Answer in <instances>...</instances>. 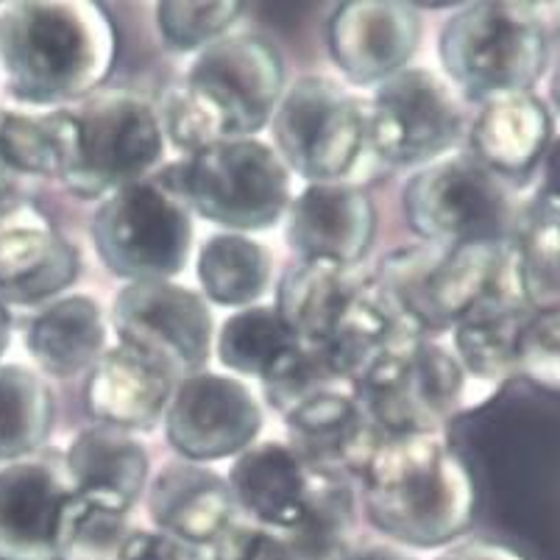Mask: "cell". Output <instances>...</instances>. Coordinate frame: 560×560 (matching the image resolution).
I'll use <instances>...</instances> for the list:
<instances>
[{
	"label": "cell",
	"mask_w": 560,
	"mask_h": 560,
	"mask_svg": "<svg viewBox=\"0 0 560 560\" xmlns=\"http://www.w3.org/2000/svg\"><path fill=\"white\" fill-rule=\"evenodd\" d=\"M117 54L115 18L93 0H25L0 9V79L23 109H65L101 93Z\"/></svg>",
	"instance_id": "obj_1"
},
{
	"label": "cell",
	"mask_w": 560,
	"mask_h": 560,
	"mask_svg": "<svg viewBox=\"0 0 560 560\" xmlns=\"http://www.w3.org/2000/svg\"><path fill=\"white\" fill-rule=\"evenodd\" d=\"M371 527L401 549H446L477 516L468 463L438 432L382 438L360 471Z\"/></svg>",
	"instance_id": "obj_2"
},
{
	"label": "cell",
	"mask_w": 560,
	"mask_h": 560,
	"mask_svg": "<svg viewBox=\"0 0 560 560\" xmlns=\"http://www.w3.org/2000/svg\"><path fill=\"white\" fill-rule=\"evenodd\" d=\"M284 59L257 34L223 37L196 54L190 70L156 109L162 137L179 154L254 137L271 124L284 93Z\"/></svg>",
	"instance_id": "obj_3"
},
{
	"label": "cell",
	"mask_w": 560,
	"mask_h": 560,
	"mask_svg": "<svg viewBox=\"0 0 560 560\" xmlns=\"http://www.w3.org/2000/svg\"><path fill=\"white\" fill-rule=\"evenodd\" d=\"M376 288L416 332H444L482 307L522 302L508 243L401 248L382 259Z\"/></svg>",
	"instance_id": "obj_4"
},
{
	"label": "cell",
	"mask_w": 560,
	"mask_h": 560,
	"mask_svg": "<svg viewBox=\"0 0 560 560\" xmlns=\"http://www.w3.org/2000/svg\"><path fill=\"white\" fill-rule=\"evenodd\" d=\"M549 25L541 9L482 0L457 9L438 34V62L463 98L488 104L533 93L549 62Z\"/></svg>",
	"instance_id": "obj_5"
},
{
	"label": "cell",
	"mask_w": 560,
	"mask_h": 560,
	"mask_svg": "<svg viewBox=\"0 0 560 560\" xmlns=\"http://www.w3.org/2000/svg\"><path fill=\"white\" fill-rule=\"evenodd\" d=\"M192 215L223 232L254 234L284 221L293 176L257 137L221 140L167 167Z\"/></svg>",
	"instance_id": "obj_6"
},
{
	"label": "cell",
	"mask_w": 560,
	"mask_h": 560,
	"mask_svg": "<svg viewBox=\"0 0 560 560\" xmlns=\"http://www.w3.org/2000/svg\"><path fill=\"white\" fill-rule=\"evenodd\" d=\"M90 237L106 271L126 284L176 279L192 254V212L165 167L101 198Z\"/></svg>",
	"instance_id": "obj_7"
},
{
	"label": "cell",
	"mask_w": 560,
	"mask_h": 560,
	"mask_svg": "<svg viewBox=\"0 0 560 560\" xmlns=\"http://www.w3.org/2000/svg\"><path fill=\"white\" fill-rule=\"evenodd\" d=\"M73 124L68 171L59 182L84 201L149 179L165 154L160 115L129 90H101L68 106Z\"/></svg>",
	"instance_id": "obj_8"
},
{
	"label": "cell",
	"mask_w": 560,
	"mask_h": 560,
	"mask_svg": "<svg viewBox=\"0 0 560 560\" xmlns=\"http://www.w3.org/2000/svg\"><path fill=\"white\" fill-rule=\"evenodd\" d=\"M466 371L441 343L405 335L351 382V396L382 438L435 432L457 407Z\"/></svg>",
	"instance_id": "obj_9"
},
{
	"label": "cell",
	"mask_w": 560,
	"mask_h": 560,
	"mask_svg": "<svg viewBox=\"0 0 560 560\" xmlns=\"http://www.w3.org/2000/svg\"><path fill=\"white\" fill-rule=\"evenodd\" d=\"M268 126L271 149L307 185L343 182L365 151V104L327 75L284 86Z\"/></svg>",
	"instance_id": "obj_10"
},
{
	"label": "cell",
	"mask_w": 560,
	"mask_h": 560,
	"mask_svg": "<svg viewBox=\"0 0 560 560\" xmlns=\"http://www.w3.org/2000/svg\"><path fill=\"white\" fill-rule=\"evenodd\" d=\"M401 210L427 246L508 243L513 207L505 182L475 156H444L412 173Z\"/></svg>",
	"instance_id": "obj_11"
},
{
	"label": "cell",
	"mask_w": 560,
	"mask_h": 560,
	"mask_svg": "<svg viewBox=\"0 0 560 560\" xmlns=\"http://www.w3.org/2000/svg\"><path fill=\"white\" fill-rule=\"evenodd\" d=\"M466 131L460 98L444 75L405 68L374 86L365 104V149L382 162L424 167L444 160Z\"/></svg>",
	"instance_id": "obj_12"
},
{
	"label": "cell",
	"mask_w": 560,
	"mask_h": 560,
	"mask_svg": "<svg viewBox=\"0 0 560 560\" xmlns=\"http://www.w3.org/2000/svg\"><path fill=\"white\" fill-rule=\"evenodd\" d=\"M117 343L160 365L173 382L207 369L215 320L207 299L173 279L129 282L112 304Z\"/></svg>",
	"instance_id": "obj_13"
},
{
	"label": "cell",
	"mask_w": 560,
	"mask_h": 560,
	"mask_svg": "<svg viewBox=\"0 0 560 560\" xmlns=\"http://www.w3.org/2000/svg\"><path fill=\"white\" fill-rule=\"evenodd\" d=\"M162 421L173 452L207 466L234 460L257 441L262 407L243 380L203 369L173 385Z\"/></svg>",
	"instance_id": "obj_14"
},
{
	"label": "cell",
	"mask_w": 560,
	"mask_h": 560,
	"mask_svg": "<svg viewBox=\"0 0 560 560\" xmlns=\"http://www.w3.org/2000/svg\"><path fill=\"white\" fill-rule=\"evenodd\" d=\"M424 34L419 9L396 0H351L327 23L332 65L349 84L376 86L410 68Z\"/></svg>",
	"instance_id": "obj_15"
},
{
	"label": "cell",
	"mask_w": 560,
	"mask_h": 560,
	"mask_svg": "<svg viewBox=\"0 0 560 560\" xmlns=\"http://www.w3.org/2000/svg\"><path fill=\"white\" fill-rule=\"evenodd\" d=\"M79 248L32 201L0 207V302L48 304L79 279Z\"/></svg>",
	"instance_id": "obj_16"
},
{
	"label": "cell",
	"mask_w": 560,
	"mask_h": 560,
	"mask_svg": "<svg viewBox=\"0 0 560 560\" xmlns=\"http://www.w3.org/2000/svg\"><path fill=\"white\" fill-rule=\"evenodd\" d=\"M284 237L296 259L358 268L376 237V207L363 187L346 182L307 185L290 198Z\"/></svg>",
	"instance_id": "obj_17"
},
{
	"label": "cell",
	"mask_w": 560,
	"mask_h": 560,
	"mask_svg": "<svg viewBox=\"0 0 560 560\" xmlns=\"http://www.w3.org/2000/svg\"><path fill=\"white\" fill-rule=\"evenodd\" d=\"M73 486L45 457L0 466V560H56L59 518Z\"/></svg>",
	"instance_id": "obj_18"
},
{
	"label": "cell",
	"mask_w": 560,
	"mask_h": 560,
	"mask_svg": "<svg viewBox=\"0 0 560 560\" xmlns=\"http://www.w3.org/2000/svg\"><path fill=\"white\" fill-rule=\"evenodd\" d=\"M288 441L299 460L315 475H360L380 435L354 396L340 388L320 390L284 412Z\"/></svg>",
	"instance_id": "obj_19"
},
{
	"label": "cell",
	"mask_w": 560,
	"mask_h": 560,
	"mask_svg": "<svg viewBox=\"0 0 560 560\" xmlns=\"http://www.w3.org/2000/svg\"><path fill=\"white\" fill-rule=\"evenodd\" d=\"M145 508L154 529L210 549L237 522L229 482L201 463H167L145 488Z\"/></svg>",
	"instance_id": "obj_20"
},
{
	"label": "cell",
	"mask_w": 560,
	"mask_h": 560,
	"mask_svg": "<svg viewBox=\"0 0 560 560\" xmlns=\"http://www.w3.org/2000/svg\"><path fill=\"white\" fill-rule=\"evenodd\" d=\"M176 382L129 346H112L86 371L84 407L95 424L124 432L151 430L165 419Z\"/></svg>",
	"instance_id": "obj_21"
},
{
	"label": "cell",
	"mask_w": 560,
	"mask_h": 560,
	"mask_svg": "<svg viewBox=\"0 0 560 560\" xmlns=\"http://www.w3.org/2000/svg\"><path fill=\"white\" fill-rule=\"evenodd\" d=\"M226 482L237 511L248 513L252 524L288 533L304 516L313 471L284 441H254L232 460Z\"/></svg>",
	"instance_id": "obj_22"
},
{
	"label": "cell",
	"mask_w": 560,
	"mask_h": 560,
	"mask_svg": "<svg viewBox=\"0 0 560 560\" xmlns=\"http://www.w3.org/2000/svg\"><path fill=\"white\" fill-rule=\"evenodd\" d=\"M471 156L499 182L527 179L552 142V115L533 93L505 95L480 106L471 131Z\"/></svg>",
	"instance_id": "obj_23"
},
{
	"label": "cell",
	"mask_w": 560,
	"mask_h": 560,
	"mask_svg": "<svg viewBox=\"0 0 560 560\" xmlns=\"http://www.w3.org/2000/svg\"><path fill=\"white\" fill-rule=\"evenodd\" d=\"M369 288L354 268H340L318 259H296L277 284V313L282 315L299 343L324 349L351 307Z\"/></svg>",
	"instance_id": "obj_24"
},
{
	"label": "cell",
	"mask_w": 560,
	"mask_h": 560,
	"mask_svg": "<svg viewBox=\"0 0 560 560\" xmlns=\"http://www.w3.org/2000/svg\"><path fill=\"white\" fill-rule=\"evenodd\" d=\"M65 475L75 493L109 505L131 508L145 497L151 460L135 432L93 424L81 430L65 452Z\"/></svg>",
	"instance_id": "obj_25"
},
{
	"label": "cell",
	"mask_w": 560,
	"mask_h": 560,
	"mask_svg": "<svg viewBox=\"0 0 560 560\" xmlns=\"http://www.w3.org/2000/svg\"><path fill=\"white\" fill-rule=\"evenodd\" d=\"M25 349L50 376L84 374L106 351V318L95 299L59 296L45 304L28 324Z\"/></svg>",
	"instance_id": "obj_26"
},
{
	"label": "cell",
	"mask_w": 560,
	"mask_h": 560,
	"mask_svg": "<svg viewBox=\"0 0 560 560\" xmlns=\"http://www.w3.org/2000/svg\"><path fill=\"white\" fill-rule=\"evenodd\" d=\"M196 277L201 296L218 307H254L271 288V254L254 234L218 232L198 248Z\"/></svg>",
	"instance_id": "obj_27"
},
{
	"label": "cell",
	"mask_w": 560,
	"mask_h": 560,
	"mask_svg": "<svg viewBox=\"0 0 560 560\" xmlns=\"http://www.w3.org/2000/svg\"><path fill=\"white\" fill-rule=\"evenodd\" d=\"M533 310L522 302H499L460 320L455 332V354L466 374L480 380H505L524 371V340Z\"/></svg>",
	"instance_id": "obj_28"
},
{
	"label": "cell",
	"mask_w": 560,
	"mask_h": 560,
	"mask_svg": "<svg viewBox=\"0 0 560 560\" xmlns=\"http://www.w3.org/2000/svg\"><path fill=\"white\" fill-rule=\"evenodd\" d=\"M299 338L290 332L273 304H254L229 315L215 332L212 351L232 376L265 382L284 360L299 349Z\"/></svg>",
	"instance_id": "obj_29"
},
{
	"label": "cell",
	"mask_w": 560,
	"mask_h": 560,
	"mask_svg": "<svg viewBox=\"0 0 560 560\" xmlns=\"http://www.w3.org/2000/svg\"><path fill=\"white\" fill-rule=\"evenodd\" d=\"M73 145V124L65 109L0 106V156L14 173L62 179Z\"/></svg>",
	"instance_id": "obj_30"
},
{
	"label": "cell",
	"mask_w": 560,
	"mask_h": 560,
	"mask_svg": "<svg viewBox=\"0 0 560 560\" xmlns=\"http://www.w3.org/2000/svg\"><path fill=\"white\" fill-rule=\"evenodd\" d=\"M54 430V394L28 365L0 363V466L34 457Z\"/></svg>",
	"instance_id": "obj_31"
},
{
	"label": "cell",
	"mask_w": 560,
	"mask_h": 560,
	"mask_svg": "<svg viewBox=\"0 0 560 560\" xmlns=\"http://www.w3.org/2000/svg\"><path fill=\"white\" fill-rule=\"evenodd\" d=\"M354 488L349 477L315 475L307 508L299 524L282 533L299 560H343L351 549L354 524Z\"/></svg>",
	"instance_id": "obj_32"
},
{
	"label": "cell",
	"mask_w": 560,
	"mask_h": 560,
	"mask_svg": "<svg viewBox=\"0 0 560 560\" xmlns=\"http://www.w3.org/2000/svg\"><path fill=\"white\" fill-rule=\"evenodd\" d=\"M558 201L555 192L538 203L522 226L513 248V271L524 307L533 313H558L560 271H558Z\"/></svg>",
	"instance_id": "obj_33"
},
{
	"label": "cell",
	"mask_w": 560,
	"mask_h": 560,
	"mask_svg": "<svg viewBox=\"0 0 560 560\" xmlns=\"http://www.w3.org/2000/svg\"><path fill=\"white\" fill-rule=\"evenodd\" d=\"M129 533V511L73 491L59 518L56 560H120Z\"/></svg>",
	"instance_id": "obj_34"
},
{
	"label": "cell",
	"mask_w": 560,
	"mask_h": 560,
	"mask_svg": "<svg viewBox=\"0 0 560 560\" xmlns=\"http://www.w3.org/2000/svg\"><path fill=\"white\" fill-rule=\"evenodd\" d=\"M243 12L241 0H165L156 3V32L176 54H201L229 37Z\"/></svg>",
	"instance_id": "obj_35"
},
{
	"label": "cell",
	"mask_w": 560,
	"mask_h": 560,
	"mask_svg": "<svg viewBox=\"0 0 560 560\" xmlns=\"http://www.w3.org/2000/svg\"><path fill=\"white\" fill-rule=\"evenodd\" d=\"M210 560H299L282 533L234 522L210 547Z\"/></svg>",
	"instance_id": "obj_36"
},
{
	"label": "cell",
	"mask_w": 560,
	"mask_h": 560,
	"mask_svg": "<svg viewBox=\"0 0 560 560\" xmlns=\"http://www.w3.org/2000/svg\"><path fill=\"white\" fill-rule=\"evenodd\" d=\"M120 560H210V549L192 547L160 529H135L124 547Z\"/></svg>",
	"instance_id": "obj_37"
},
{
	"label": "cell",
	"mask_w": 560,
	"mask_h": 560,
	"mask_svg": "<svg viewBox=\"0 0 560 560\" xmlns=\"http://www.w3.org/2000/svg\"><path fill=\"white\" fill-rule=\"evenodd\" d=\"M435 560H527L518 549L499 541H486V538H468V541H455L438 552Z\"/></svg>",
	"instance_id": "obj_38"
},
{
	"label": "cell",
	"mask_w": 560,
	"mask_h": 560,
	"mask_svg": "<svg viewBox=\"0 0 560 560\" xmlns=\"http://www.w3.org/2000/svg\"><path fill=\"white\" fill-rule=\"evenodd\" d=\"M343 560H416L407 549L394 544H365V547H351Z\"/></svg>",
	"instance_id": "obj_39"
},
{
	"label": "cell",
	"mask_w": 560,
	"mask_h": 560,
	"mask_svg": "<svg viewBox=\"0 0 560 560\" xmlns=\"http://www.w3.org/2000/svg\"><path fill=\"white\" fill-rule=\"evenodd\" d=\"M14 179H18V173H14L12 167H9V162L0 156V207L9 201V192H12Z\"/></svg>",
	"instance_id": "obj_40"
},
{
	"label": "cell",
	"mask_w": 560,
	"mask_h": 560,
	"mask_svg": "<svg viewBox=\"0 0 560 560\" xmlns=\"http://www.w3.org/2000/svg\"><path fill=\"white\" fill-rule=\"evenodd\" d=\"M9 340H12V315H9L7 304L0 302V358L9 349Z\"/></svg>",
	"instance_id": "obj_41"
}]
</instances>
